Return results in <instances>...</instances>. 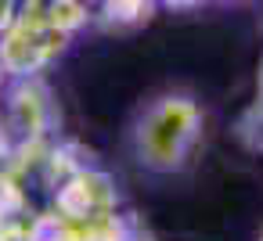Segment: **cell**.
I'll return each instance as SVG.
<instances>
[{"instance_id": "6da1fadb", "label": "cell", "mask_w": 263, "mask_h": 241, "mask_svg": "<svg viewBox=\"0 0 263 241\" xmlns=\"http://www.w3.org/2000/svg\"><path fill=\"white\" fill-rule=\"evenodd\" d=\"M148 4H152V0H108V15L130 22V18H141L148 11Z\"/></svg>"}, {"instance_id": "7a4b0ae2", "label": "cell", "mask_w": 263, "mask_h": 241, "mask_svg": "<svg viewBox=\"0 0 263 241\" xmlns=\"http://www.w3.org/2000/svg\"><path fill=\"white\" fill-rule=\"evenodd\" d=\"M15 15H18V0H0V26H11Z\"/></svg>"}, {"instance_id": "3957f363", "label": "cell", "mask_w": 263, "mask_h": 241, "mask_svg": "<svg viewBox=\"0 0 263 241\" xmlns=\"http://www.w3.org/2000/svg\"><path fill=\"white\" fill-rule=\"evenodd\" d=\"M259 241H263V237H259Z\"/></svg>"}]
</instances>
